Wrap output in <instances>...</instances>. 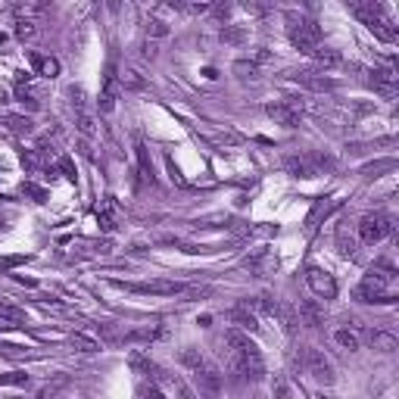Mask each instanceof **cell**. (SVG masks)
I'll use <instances>...</instances> for the list:
<instances>
[{
  "instance_id": "cell-1",
  "label": "cell",
  "mask_w": 399,
  "mask_h": 399,
  "mask_svg": "<svg viewBox=\"0 0 399 399\" xmlns=\"http://www.w3.org/2000/svg\"><path fill=\"white\" fill-rule=\"evenodd\" d=\"M349 10H353L356 19L362 22V26H369L381 41H387V44L396 41V28H393V22L387 19V13H384V6L381 4H374V0H362V4H353Z\"/></svg>"
},
{
  "instance_id": "cell-2",
  "label": "cell",
  "mask_w": 399,
  "mask_h": 399,
  "mask_svg": "<svg viewBox=\"0 0 399 399\" xmlns=\"http://www.w3.org/2000/svg\"><path fill=\"white\" fill-rule=\"evenodd\" d=\"M281 166L293 178H315V175H322V172L334 169V159L325 153H291L281 159Z\"/></svg>"
},
{
  "instance_id": "cell-3",
  "label": "cell",
  "mask_w": 399,
  "mask_h": 399,
  "mask_svg": "<svg viewBox=\"0 0 399 399\" xmlns=\"http://www.w3.org/2000/svg\"><path fill=\"white\" fill-rule=\"evenodd\" d=\"M287 38H291V44L296 47V50H303V53H309L312 57V50H318L322 47V28L315 26L312 19H291V26H287Z\"/></svg>"
},
{
  "instance_id": "cell-4",
  "label": "cell",
  "mask_w": 399,
  "mask_h": 399,
  "mask_svg": "<svg viewBox=\"0 0 399 399\" xmlns=\"http://www.w3.org/2000/svg\"><path fill=\"white\" fill-rule=\"evenodd\" d=\"M393 228H396V222H393V215H387V213H371V215L359 218V237L369 247L381 244L387 234H393Z\"/></svg>"
},
{
  "instance_id": "cell-5",
  "label": "cell",
  "mask_w": 399,
  "mask_h": 399,
  "mask_svg": "<svg viewBox=\"0 0 399 399\" xmlns=\"http://www.w3.org/2000/svg\"><path fill=\"white\" fill-rule=\"evenodd\" d=\"M303 365H306V374L315 384L322 387H331L334 381H337V371H334L331 359H327L322 349H306V356H303Z\"/></svg>"
},
{
  "instance_id": "cell-6",
  "label": "cell",
  "mask_w": 399,
  "mask_h": 399,
  "mask_svg": "<svg viewBox=\"0 0 399 399\" xmlns=\"http://www.w3.org/2000/svg\"><path fill=\"white\" fill-rule=\"evenodd\" d=\"M191 374H193V384H197V393L203 399H218V393H222V371H218L215 365L203 362L200 369Z\"/></svg>"
},
{
  "instance_id": "cell-7",
  "label": "cell",
  "mask_w": 399,
  "mask_h": 399,
  "mask_svg": "<svg viewBox=\"0 0 399 399\" xmlns=\"http://www.w3.org/2000/svg\"><path fill=\"white\" fill-rule=\"evenodd\" d=\"M306 284H309V291L318 296V300H334L337 296V281H334L331 271H325V269H309L306 271Z\"/></svg>"
},
{
  "instance_id": "cell-8",
  "label": "cell",
  "mask_w": 399,
  "mask_h": 399,
  "mask_svg": "<svg viewBox=\"0 0 399 399\" xmlns=\"http://www.w3.org/2000/svg\"><path fill=\"white\" fill-rule=\"evenodd\" d=\"M119 91H122L119 72H116V66L109 62V66H106V75H103V91H100V100H97L100 113H113V109H116V100H119Z\"/></svg>"
},
{
  "instance_id": "cell-9",
  "label": "cell",
  "mask_w": 399,
  "mask_h": 399,
  "mask_svg": "<svg viewBox=\"0 0 399 399\" xmlns=\"http://www.w3.org/2000/svg\"><path fill=\"white\" fill-rule=\"evenodd\" d=\"M119 287L135 291V293H153V296H178V293L187 291V287L178 284V281H147V284H125V281H119Z\"/></svg>"
},
{
  "instance_id": "cell-10",
  "label": "cell",
  "mask_w": 399,
  "mask_h": 399,
  "mask_svg": "<svg viewBox=\"0 0 399 399\" xmlns=\"http://www.w3.org/2000/svg\"><path fill=\"white\" fill-rule=\"evenodd\" d=\"M265 113H269L278 125H287V128H293V125H300L303 106L296 103V100H275V103H269V109H265Z\"/></svg>"
},
{
  "instance_id": "cell-11",
  "label": "cell",
  "mask_w": 399,
  "mask_h": 399,
  "mask_svg": "<svg viewBox=\"0 0 399 399\" xmlns=\"http://www.w3.org/2000/svg\"><path fill=\"white\" fill-rule=\"evenodd\" d=\"M371 84H374V91H381L384 97H396V72L390 66L387 69H374Z\"/></svg>"
},
{
  "instance_id": "cell-12",
  "label": "cell",
  "mask_w": 399,
  "mask_h": 399,
  "mask_svg": "<svg viewBox=\"0 0 399 399\" xmlns=\"http://www.w3.org/2000/svg\"><path fill=\"white\" fill-rule=\"evenodd\" d=\"M31 69L44 78H57L60 75V60L47 57V53H31Z\"/></svg>"
},
{
  "instance_id": "cell-13",
  "label": "cell",
  "mask_w": 399,
  "mask_h": 399,
  "mask_svg": "<svg viewBox=\"0 0 399 399\" xmlns=\"http://www.w3.org/2000/svg\"><path fill=\"white\" fill-rule=\"evenodd\" d=\"M296 82H300L303 88H309V91H334L331 78H325L322 72H312V69H306V72H296Z\"/></svg>"
},
{
  "instance_id": "cell-14",
  "label": "cell",
  "mask_w": 399,
  "mask_h": 399,
  "mask_svg": "<svg viewBox=\"0 0 399 399\" xmlns=\"http://www.w3.org/2000/svg\"><path fill=\"white\" fill-rule=\"evenodd\" d=\"M369 343L378 349V353H396V349H399V337L393 331H371Z\"/></svg>"
},
{
  "instance_id": "cell-15",
  "label": "cell",
  "mask_w": 399,
  "mask_h": 399,
  "mask_svg": "<svg viewBox=\"0 0 399 399\" xmlns=\"http://www.w3.org/2000/svg\"><path fill=\"white\" fill-rule=\"evenodd\" d=\"M312 60H315L318 69H337L343 62V57L334 50V47H318V50H312Z\"/></svg>"
},
{
  "instance_id": "cell-16",
  "label": "cell",
  "mask_w": 399,
  "mask_h": 399,
  "mask_svg": "<svg viewBox=\"0 0 399 399\" xmlns=\"http://www.w3.org/2000/svg\"><path fill=\"white\" fill-rule=\"evenodd\" d=\"M247 269L253 271V275H271V271L278 269V259L271 253H259V256H253V259H247Z\"/></svg>"
},
{
  "instance_id": "cell-17",
  "label": "cell",
  "mask_w": 399,
  "mask_h": 399,
  "mask_svg": "<svg viewBox=\"0 0 399 399\" xmlns=\"http://www.w3.org/2000/svg\"><path fill=\"white\" fill-rule=\"evenodd\" d=\"M231 322L237 325V331H259V325H256V315L249 306H237L231 312Z\"/></svg>"
},
{
  "instance_id": "cell-18",
  "label": "cell",
  "mask_w": 399,
  "mask_h": 399,
  "mask_svg": "<svg viewBox=\"0 0 399 399\" xmlns=\"http://www.w3.org/2000/svg\"><path fill=\"white\" fill-rule=\"evenodd\" d=\"M231 72L240 78V82H256L259 78V62L256 60H234Z\"/></svg>"
},
{
  "instance_id": "cell-19",
  "label": "cell",
  "mask_w": 399,
  "mask_h": 399,
  "mask_svg": "<svg viewBox=\"0 0 399 399\" xmlns=\"http://www.w3.org/2000/svg\"><path fill=\"white\" fill-rule=\"evenodd\" d=\"M334 343H337L340 349H347V353H356L359 349V334L349 331V327H340V331H334Z\"/></svg>"
},
{
  "instance_id": "cell-20",
  "label": "cell",
  "mask_w": 399,
  "mask_h": 399,
  "mask_svg": "<svg viewBox=\"0 0 399 399\" xmlns=\"http://www.w3.org/2000/svg\"><path fill=\"white\" fill-rule=\"evenodd\" d=\"M178 359H181V365H184L187 371H197L200 365L206 362V359H203V353H200V349H193V347H184V349H181V356H178Z\"/></svg>"
},
{
  "instance_id": "cell-21",
  "label": "cell",
  "mask_w": 399,
  "mask_h": 399,
  "mask_svg": "<svg viewBox=\"0 0 399 399\" xmlns=\"http://www.w3.org/2000/svg\"><path fill=\"white\" fill-rule=\"evenodd\" d=\"M69 343H72L78 353H97V349H100V343L94 340V337H88V334H72Z\"/></svg>"
},
{
  "instance_id": "cell-22",
  "label": "cell",
  "mask_w": 399,
  "mask_h": 399,
  "mask_svg": "<svg viewBox=\"0 0 399 399\" xmlns=\"http://www.w3.org/2000/svg\"><path fill=\"white\" fill-rule=\"evenodd\" d=\"M6 125H10V131H16V135H31V131H35V122H31L28 116H10Z\"/></svg>"
},
{
  "instance_id": "cell-23",
  "label": "cell",
  "mask_w": 399,
  "mask_h": 399,
  "mask_svg": "<svg viewBox=\"0 0 399 399\" xmlns=\"http://www.w3.org/2000/svg\"><path fill=\"white\" fill-rule=\"evenodd\" d=\"M218 38H222L225 44H244V38H247V31L240 28V26H225L222 31H218Z\"/></svg>"
},
{
  "instance_id": "cell-24",
  "label": "cell",
  "mask_w": 399,
  "mask_h": 399,
  "mask_svg": "<svg viewBox=\"0 0 399 399\" xmlns=\"http://www.w3.org/2000/svg\"><path fill=\"white\" fill-rule=\"evenodd\" d=\"M35 19H26V16H16V35L22 38V41H31L35 38Z\"/></svg>"
},
{
  "instance_id": "cell-25",
  "label": "cell",
  "mask_w": 399,
  "mask_h": 399,
  "mask_svg": "<svg viewBox=\"0 0 399 399\" xmlns=\"http://www.w3.org/2000/svg\"><path fill=\"white\" fill-rule=\"evenodd\" d=\"M144 31H147V38H150V41H159V38H166V35H169V26H166L162 19H147Z\"/></svg>"
},
{
  "instance_id": "cell-26",
  "label": "cell",
  "mask_w": 399,
  "mask_h": 399,
  "mask_svg": "<svg viewBox=\"0 0 399 399\" xmlns=\"http://www.w3.org/2000/svg\"><path fill=\"white\" fill-rule=\"evenodd\" d=\"M396 169V159H378L371 166H365V178H381V172H393Z\"/></svg>"
},
{
  "instance_id": "cell-27",
  "label": "cell",
  "mask_w": 399,
  "mask_h": 399,
  "mask_svg": "<svg viewBox=\"0 0 399 399\" xmlns=\"http://www.w3.org/2000/svg\"><path fill=\"white\" fill-rule=\"evenodd\" d=\"M28 384V374L26 371H6L0 374V387H26Z\"/></svg>"
},
{
  "instance_id": "cell-28",
  "label": "cell",
  "mask_w": 399,
  "mask_h": 399,
  "mask_svg": "<svg viewBox=\"0 0 399 399\" xmlns=\"http://www.w3.org/2000/svg\"><path fill=\"white\" fill-rule=\"evenodd\" d=\"M119 84H122L125 91H140V88H144V78H140L135 69H128V72L119 75Z\"/></svg>"
},
{
  "instance_id": "cell-29",
  "label": "cell",
  "mask_w": 399,
  "mask_h": 399,
  "mask_svg": "<svg viewBox=\"0 0 399 399\" xmlns=\"http://www.w3.org/2000/svg\"><path fill=\"white\" fill-rule=\"evenodd\" d=\"M0 318H4V322L19 325V322H26V312L16 309V306H10V303H0Z\"/></svg>"
},
{
  "instance_id": "cell-30",
  "label": "cell",
  "mask_w": 399,
  "mask_h": 399,
  "mask_svg": "<svg viewBox=\"0 0 399 399\" xmlns=\"http://www.w3.org/2000/svg\"><path fill=\"white\" fill-rule=\"evenodd\" d=\"M337 249L340 256H356V240L347 231H337Z\"/></svg>"
},
{
  "instance_id": "cell-31",
  "label": "cell",
  "mask_w": 399,
  "mask_h": 399,
  "mask_svg": "<svg viewBox=\"0 0 399 399\" xmlns=\"http://www.w3.org/2000/svg\"><path fill=\"white\" fill-rule=\"evenodd\" d=\"M137 399H166V393H162V387H156V384H140L137 387Z\"/></svg>"
},
{
  "instance_id": "cell-32",
  "label": "cell",
  "mask_w": 399,
  "mask_h": 399,
  "mask_svg": "<svg viewBox=\"0 0 399 399\" xmlns=\"http://www.w3.org/2000/svg\"><path fill=\"white\" fill-rule=\"evenodd\" d=\"M78 131H82V135H94V116L91 113H78Z\"/></svg>"
},
{
  "instance_id": "cell-33",
  "label": "cell",
  "mask_w": 399,
  "mask_h": 399,
  "mask_svg": "<svg viewBox=\"0 0 399 399\" xmlns=\"http://www.w3.org/2000/svg\"><path fill=\"white\" fill-rule=\"evenodd\" d=\"M22 191H26V193H31V197H35L38 203H44V200H47V191H44V187H38V184H26V187H22Z\"/></svg>"
},
{
  "instance_id": "cell-34",
  "label": "cell",
  "mask_w": 399,
  "mask_h": 399,
  "mask_svg": "<svg viewBox=\"0 0 399 399\" xmlns=\"http://www.w3.org/2000/svg\"><path fill=\"white\" fill-rule=\"evenodd\" d=\"M28 256H10V259H0V269H13V265H26Z\"/></svg>"
},
{
  "instance_id": "cell-35",
  "label": "cell",
  "mask_w": 399,
  "mask_h": 399,
  "mask_svg": "<svg viewBox=\"0 0 399 399\" xmlns=\"http://www.w3.org/2000/svg\"><path fill=\"white\" fill-rule=\"evenodd\" d=\"M144 57L147 60H156V41H147L144 44Z\"/></svg>"
}]
</instances>
